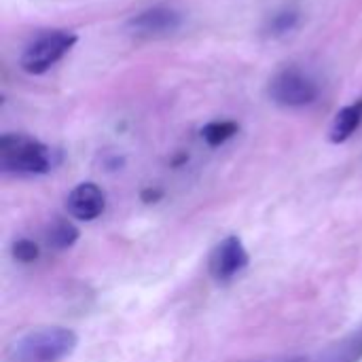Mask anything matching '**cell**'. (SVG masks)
Masks as SVG:
<instances>
[{
    "label": "cell",
    "instance_id": "cell-10",
    "mask_svg": "<svg viewBox=\"0 0 362 362\" xmlns=\"http://www.w3.org/2000/svg\"><path fill=\"white\" fill-rule=\"evenodd\" d=\"M240 125L235 121H210L202 127V138L208 146H221L238 134Z\"/></svg>",
    "mask_w": 362,
    "mask_h": 362
},
{
    "label": "cell",
    "instance_id": "cell-12",
    "mask_svg": "<svg viewBox=\"0 0 362 362\" xmlns=\"http://www.w3.org/2000/svg\"><path fill=\"white\" fill-rule=\"evenodd\" d=\"M11 252H13V257H15L19 263H32V261L38 259L40 248H38V244L32 242V240H17V242H13Z\"/></svg>",
    "mask_w": 362,
    "mask_h": 362
},
{
    "label": "cell",
    "instance_id": "cell-4",
    "mask_svg": "<svg viewBox=\"0 0 362 362\" xmlns=\"http://www.w3.org/2000/svg\"><path fill=\"white\" fill-rule=\"evenodd\" d=\"M269 98L282 108H303L316 102V81L299 68H284L269 81Z\"/></svg>",
    "mask_w": 362,
    "mask_h": 362
},
{
    "label": "cell",
    "instance_id": "cell-2",
    "mask_svg": "<svg viewBox=\"0 0 362 362\" xmlns=\"http://www.w3.org/2000/svg\"><path fill=\"white\" fill-rule=\"evenodd\" d=\"M78 344L70 329L53 327L19 337L11 348V362H59L70 356Z\"/></svg>",
    "mask_w": 362,
    "mask_h": 362
},
{
    "label": "cell",
    "instance_id": "cell-5",
    "mask_svg": "<svg viewBox=\"0 0 362 362\" xmlns=\"http://www.w3.org/2000/svg\"><path fill=\"white\" fill-rule=\"evenodd\" d=\"M182 25V13L170 4H157L140 11L127 21V30L140 38H161L174 34Z\"/></svg>",
    "mask_w": 362,
    "mask_h": 362
},
{
    "label": "cell",
    "instance_id": "cell-7",
    "mask_svg": "<svg viewBox=\"0 0 362 362\" xmlns=\"http://www.w3.org/2000/svg\"><path fill=\"white\" fill-rule=\"evenodd\" d=\"M106 208V195L104 191L93 185V182H83L78 187H74L66 199V210L70 216H74L76 221H93L98 218Z\"/></svg>",
    "mask_w": 362,
    "mask_h": 362
},
{
    "label": "cell",
    "instance_id": "cell-11",
    "mask_svg": "<svg viewBox=\"0 0 362 362\" xmlns=\"http://www.w3.org/2000/svg\"><path fill=\"white\" fill-rule=\"evenodd\" d=\"M299 23V13L297 11H282L278 15L272 17L269 21V34L274 36H282L286 32H293Z\"/></svg>",
    "mask_w": 362,
    "mask_h": 362
},
{
    "label": "cell",
    "instance_id": "cell-6",
    "mask_svg": "<svg viewBox=\"0 0 362 362\" xmlns=\"http://www.w3.org/2000/svg\"><path fill=\"white\" fill-rule=\"evenodd\" d=\"M248 265V252L240 238L229 235L216 244L210 255V274L218 282H227L235 278Z\"/></svg>",
    "mask_w": 362,
    "mask_h": 362
},
{
    "label": "cell",
    "instance_id": "cell-1",
    "mask_svg": "<svg viewBox=\"0 0 362 362\" xmlns=\"http://www.w3.org/2000/svg\"><path fill=\"white\" fill-rule=\"evenodd\" d=\"M53 168V151L25 134H4L0 138V170L4 174H47Z\"/></svg>",
    "mask_w": 362,
    "mask_h": 362
},
{
    "label": "cell",
    "instance_id": "cell-9",
    "mask_svg": "<svg viewBox=\"0 0 362 362\" xmlns=\"http://www.w3.org/2000/svg\"><path fill=\"white\" fill-rule=\"evenodd\" d=\"M45 240H47V244L53 250H66V248H70L78 240V229L72 223H68L66 218H55L47 227Z\"/></svg>",
    "mask_w": 362,
    "mask_h": 362
},
{
    "label": "cell",
    "instance_id": "cell-8",
    "mask_svg": "<svg viewBox=\"0 0 362 362\" xmlns=\"http://www.w3.org/2000/svg\"><path fill=\"white\" fill-rule=\"evenodd\" d=\"M361 123L362 100H356V102L344 106V108L335 115V119H333V123H331V129H329L331 142H333V144H341V142L350 140V138L356 134V129L361 127Z\"/></svg>",
    "mask_w": 362,
    "mask_h": 362
},
{
    "label": "cell",
    "instance_id": "cell-3",
    "mask_svg": "<svg viewBox=\"0 0 362 362\" xmlns=\"http://www.w3.org/2000/svg\"><path fill=\"white\" fill-rule=\"evenodd\" d=\"M76 40L78 36L70 30L42 32L23 49L19 66L28 74H45L76 45Z\"/></svg>",
    "mask_w": 362,
    "mask_h": 362
},
{
    "label": "cell",
    "instance_id": "cell-13",
    "mask_svg": "<svg viewBox=\"0 0 362 362\" xmlns=\"http://www.w3.org/2000/svg\"><path fill=\"white\" fill-rule=\"evenodd\" d=\"M361 348H362V344H361Z\"/></svg>",
    "mask_w": 362,
    "mask_h": 362
}]
</instances>
